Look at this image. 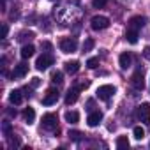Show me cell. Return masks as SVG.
I'll use <instances>...</instances> for the list:
<instances>
[{
  "label": "cell",
  "instance_id": "1",
  "mask_svg": "<svg viewBox=\"0 0 150 150\" xmlns=\"http://www.w3.org/2000/svg\"><path fill=\"white\" fill-rule=\"evenodd\" d=\"M90 85V81H85V83H81V85H76V87H72V88H69V92H67V96H65V104H74L78 101V97H80V92L83 90V88H87Z\"/></svg>",
  "mask_w": 150,
  "mask_h": 150
},
{
  "label": "cell",
  "instance_id": "2",
  "mask_svg": "<svg viewBox=\"0 0 150 150\" xmlns=\"http://www.w3.org/2000/svg\"><path fill=\"white\" fill-rule=\"evenodd\" d=\"M78 48V41L74 37H64L60 39V50L62 53H74Z\"/></svg>",
  "mask_w": 150,
  "mask_h": 150
},
{
  "label": "cell",
  "instance_id": "3",
  "mask_svg": "<svg viewBox=\"0 0 150 150\" xmlns=\"http://www.w3.org/2000/svg\"><path fill=\"white\" fill-rule=\"evenodd\" d=\"M136 117H138L139 122L150 125V104H148V103H143L141 106H138V110H136Z\"/></svg>",
  "mask_w": 150,
  "mask_h": 150
},
{
  "label": "cell",
  "instance_id": "4",
  "mask_svg": "<svg viewBox=\"0 0 150 150\" xmlns=\"http://www.w3.org/2000/svg\"><path fill=\"white\" fill-rule=\"evenodd\" d=\"M90 27H92V30H96V32L104 30V28L110 27V20H108L106 16H94V18L90 20Z\"/></svg>",
  "mask_w": 150,
  "mask_h": 150
},
{
  "label": "cell",
  "instance_id": "5",
  "mask_svg": "<svg viewBox=\"0 0 150 150\" xmlns=\"http://www.w3.org/2000/svg\"><path fill=\"white\" fill-rule=\"evenodd\" d=\"M53 62H55L53 55H50V53H44V55H41V57L37 58V62H35V67H37V71H46L50 65H53Z\"/></svg>",
  "mask_w": 150,
  "mask_h": 150
},
{
  "label": "cell",
  "instance_id": "6",
  "mask_svg": "<svg viewBox=\"0 0 150 150\" xmlns=\"http://www.w3.org/2000/svg\"><path fill=\"white\" fill-rule=\"evenodd\" d=\"M57 122H58V118H57L55 113H46V115L42 117V129H46V131H55V129H57Z\"/></svg>",
  "mask_w": 150,
  "mask_h": 150
},
{
  "label": "cell",
  "instance_id": "7",
  "mask_svg": "<svg viewBox=\"0 0 150 150\" xmlns=\"http://www.w3.org/2000/svg\"><path fill=\"white\" fill-rule=\"evenodd\" d=\"M97 97L99 99H103V101H108L113 94H115V87L113 85H101L99 88H97Z\"/></svg>",
  "mask_w": 150,
  "mask_h": 150
},
{
  "label": "cell",
  "instance_id": "8",
  "mask_svg": "<svg viewBox=\"0 0 150 150\" xmlns=\"http://www.w3.org/2000/svg\"><path fill=\"white\" fill-rule=\"evenodd\" d=\"M131 85L136 88V90H143L145 88V81H143V71L138 69L134 74H132V78H131Z\"/></svg>",
  "mask_w": 150,
  "mask_h": 150
},
{
  "label": "cell",
  "instance_id": "9",
  "mask_svg": "<svg viewBox=\"0 0 150 150\" xmlns=\"http://www.w3.org/2000/svg\"><path fill=\"white\" fill-rule=\"evenodd\" d=\"M145 23H146V20H145L143 16H132V18L129 20V23H127V28L139 32V28H143V27H145Z\"/></svg>",
  "mask_w": 150,
  "mask_h": 150
},
{
  "label": "cell",
  "instance_id": "10",
  "mask_svg": "<svg viewBox=\"0 0 150 150\" xmlns=\"http://www.w3.org/2000/svg\"><path fill=\"white\" fill-rule=\"evenodd\" d=\"M58 101V90H55V88H50L48 92H46V96L42 97V104L44 106H51V104H55Z\"/></svg>",
  "mask_w": 150,
  "mask_h": 150
},
{
  "label": "cell",
  "instance_id": "11",
  "mask_svg": "<svg viewBox=\"0 0 150 150\" xmlns=\"http://www.w3.org/2000/svg\"><path fill=\"white\" fill-rule=\"evenodd\" d=\"M118 64H120V67L122 69H129L131 65H132V55L131 53H122L120 57H118Z\"/></svg>",
  "mask_w": 150,
  "mask_h": 150
},
{
  "label": "cell",
  "instance_id": "12",
  "mask_svg": "<svg viewBox=\"0 0 150 150\" xmlns=\"http://www.w3.org/2000/svg\"><path fill=\"white\" fill-rule=\"evenodd\" d=\"M28 72V65L27 64H18L13 71V78H25Z\"/></svg>",
  "mask_w": 150,
  "mask_h": 150
},
{
  "label": "cell",
  "instance_id": "13",
  "mask_svg": "<svg viewBox=\"0 0 150 150\" xmlns=\"http://www.w3.org/2000/svg\"><path fill=\"white\" fill-rule=\"evenodd\" d=\"M101 120H103V113H101V111H92V113L88 115V118H87V122H88V125H90V127L99 125V124H101Z\"/></svg>",
  "mask_w": 150,
  "mask_h": 150
},
{
  "label": "cell",
  "instance_id": "14",
  "mask_svg": "<svg viewBox=\"0 0 150 150\" xmlns=\"http://www.w3.org/2000/svg\"><path fill=\"white\" fill-rule=\"evenodd\" d=\"M78 71H80V62L78 60H69V62H65V72L76 74Z\"/></svg>",
  "mask_w": 150,
  "mask_h": 150
},
{
  "label": "cell",
  "instance_id": "15",
  "mask_svg": "<svg viewBox=\"0 0 150 150\" xmlns=\"http://www.w3.org/2000/svg\"><path fill=\"white\" fill-rule=\"evenodd\" d=\"M9 101H11L13 104H21V101H23L21 90H13V92L9 94Z\"/></svg>",
  "mask_w": 150,
  "mask_h": 150
},
{
  "label": "cell",
  "instance_id": "16",
  "mask_svg": "<svg viewBox=\"0 0 150 150\" xmlns=\"http://www.w3.org/2000/svg\"><path fill=\"white\" fill-rule=\"evenodd\" d=\"M34 51H35V48H34L32 44H25V46L21 48V58H30V57L34 55Z\"/></svg>",
  "mask_w": 150,
  "mask_h": 150
},
{
  "label": "cell",
  "instance_id": "17",
  "mask_svg": "<svg viewBox=\"0 0 150 150\" xmlns=\"http://www.w3.org/2000/svg\"><path fill=\"white\" fill-rule=\"evenodd\" d=\"M23 118H25L27 124H34V120H35V111H34L32 108H27V110L23 111Z\"/></svg>",
  "mask_w": 150,
  "mask_h": 150
},
{
  "label": "cell",
  "instance_id": "18",
  "mask_svg": "<svg viewBox=\"0 0 150 150\" xmlns=\"http://www.w3.org/2000/svg\"><path fill=\"white\" fill-rule=\"evenodd\" d=\"M125 39H127V42L136 44V42H138V32H136V30L127 28V32H125Z\"/></svg>",
  "mask_w": 150,
  "mask_h": 150
},
{
  "label": "cell",
  "instance_id": "19",
  "mask_svg": "<svg viewBox=\"0 0 150 150\" xmlns=\"http://www.w3.org/2000/svg\"><path fill=\"white\" fill-rule=\"evenodd\" d=\"M65 120H67L69 124H76V122L80 120V113H78V111H67V113H65Z\"/></svg>",
  "mask_w": 150,
  "mask_h": 150
},
{
  "label": "cell",
  "instance_id": "20",
  "mask_svg": "<svg viewBox=\"0 0 150 150\" xmlns=\"http://www.w3.org/2000/svg\"><path fill=\"white\" fill-rule=\"evenodd\" d=\"M117 148H118V150L129 148V139H127V136H120V138L117 139Z\"/></svg>",
  "mask_w": 150,
  "mask_h": 150
},
{
  "label": "cell",
  "instance_id": "21",
  "mask_svg": "<svg viewBox=\"0 0 150 150\" xmlns=\"http://www.w3.org/2000/svg\"><path fill=\"white\" fill-rule=\"evenodd\" d=\"M51 81H53V83H57V85H60V83L64 81V74H62L60 71H55V72L51 74Z\"/></svg>",
  "mask_w": 150,
  "mask_h": 150
},
{
  "label": "cell",
  "instance_id": "22",
  "mask_svg": "<svg viewBox=\"0 0 150 150\" xmlns=\"http://www.w3.org/2000/svg\"><path fill=\"white\" fill-rule=\"evenodd\" d=\"M132 134H134L136 139H143V138H145V129L139 127V125H136V127L132 129Z\"/></svg>",
  "mask_w": 150,
  "mask_h": 150
},
{
  "label": "cell",
  "instance_id": "23",
  "mask_svg": "<svg viewBox=\"0 0 150 150\" xmlns=\"http://www.w3.org/2000/svg\"><path fill=\"white\" fill-rule=\"evenodd\" d=\"M32 37H34V32H21V34H20V37H18V41L25 42V41H30Z\"/></svg>",
  "mask_w": 150,
  "mask_h": 150
},
{
  "label": "cell",
  "instance_id": "24",
  "mask_svg": "<svg viewBox=\"0 0 150 150\" xmlns=\"http://www.w3.org/2000/svg\"><path fill=\"white\" fill-rule=\"evenodd\" d=\"M94 44H96V42H94V39H90V37H88V39H85V42H83V51H85V53H87V51H90V50L94 48Z\"/></svg>",
  "mask_w": 150,
  "mask_h": 150
},
{
  "label": "cell",
  "instance_id": "25",
  "mask_svg": "<svg viewBox=\"0 0 150 150\" xmlns=\"http://www.w3.org/2000/svg\"><path fill=\"white\" fill-rule=\"evenodd\" d=\"M81 136H83V134H81L80 131H69V138H71L72 141H80Z\"/></svg>",
  "mask_w": 150,
  "mask_h": 150
},
{
  "label": "cell",
  "instance_id": "26",
  "mask_svg": "<svg viewBox=\"0 0 150 150\" xmlns=\"http://www.w3.org/2000/svg\"><path fill=\"white\" fill-rule=\"evenodd\" d=\"M97 65H99V58L92 57V58H88V60H87V67H88V69H96Z\"/></svg>",
  "mask_w": 150,
  "mask_h": 150
},
{
  "label": "cell",
  "instance_id": "27",
  "mask_svg": "<svg viewBox=\"0 0 150 150\" xmlns=\"http://www.w3.org/2000/svg\"><path fill=\"white\" fill-rule=\"evenodd\" d=\"M2 131H4V134L9 138L11 136V122L9 120H4V124H2Z\"/></svg>",
  "mask_w": 150,
  "mask_h": 150
},
{
  "label": "cell",
  "instance_id": "28",
  "mask_svg": "<svg viewBox=\"0 0 150 150\" xmlns=\"http://www.w3.org/2000/svg\"><path fill=\"white\" fill-rule=\"evenodd\" d=\"M106 4H108V0H92V6H94L96 9H103Z\"/></svg>",
  "mask_w": 150,
  "mask_h": 150
},
{
  "label": "cell",
  "instance_id": "29",
  "mask_svg": "<svg viewBox=\"0 0 150 150\" xmlns=\"http://www.w3.org/2000/svg\"><path fill=\"white\" fill-rule=\"evenodd\" d=\"M11 136H13V134H11ZM11 136H9V138H11ZM9 145H11V146H20L21 141H20V138H11V139H9Z\"/></svg>",
  "mask_w": 150,
  "mask_h": 150
},
{
  "label": "cell",
  "instance_id": "30",
  "mask_svg": "<svg viewBox=\"0 0 150 150\" xmlns=\"http://www.w3.org/2000/svg\"><path fill=\"white\" fill-rule=\"evenodd\" d=\"M143 57H145V58L150 62V46H146V48L143 50Z\"/></svg>",
  "mask_w": 150,
  "mask_h": 150
},
{
  "label": "cell",
  "instance_id": "31",
  "mask_svg": "<svg viewBox=\"0 0 150 150\" xmlns=\"http://www.w3.org/2000/svg\"><path fill=\"white\" fill-rule=\"evenodd\" d=\"M7 25H2V37H7Z\"/></svg>",
  "mask_w": 150,
  "mask_h": 150
},
{
  "label": "cell",
  "instance_id": "32",
  "mask_svg": "<svg viewBox=\"0 0 150 150\" xmlns=\"http://www.w3.org/2000/svg\"><path fill=\"white\" fill-rule=\"evenodd\" d=\"M39 85V78H34V81H32V87H37Z\"/></svg>",
  "mask_w": 150,
  "mask_h": 150
},
{
  "label": "cell",
  "instance_id": "33",
  "mask_svg": "<svg viewBox=\"0 0 150 150\" xmlns=\"http://www.w3.org/2000/svg\"><path fill=\"white\" fill-rule=\"evenodd\" d=\"M9 115L11 117H16V110H9Z\"/></svg>",
  "mask_w": 150,
  "mask_h": 150
}]
</instances>
